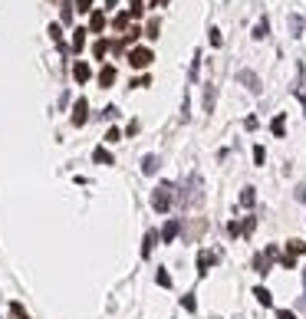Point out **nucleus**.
Here are the masks:
<instances>
[{
	"label": "nucleus",
	"instance_id": "20e7f679",
	"mask_svg": "<svg viewBox=\"0 0 306 319\" xmlns=\"http://www.w3.org/2000/svg\"><path fill=\"white\" fill-rule=\"evenodd\" d=\"M89 76H92V66H89V63H82V59L72 63V79H76V82H86Z\"/></svg>",
	"mask_w": 306,
	"mask_h": 319
},
{
	"label": "nucleus",
	"instance_id": "f8f14e48",
	"mask_svg": "<svg viewBox=\"0 0 306 319\" xmlns=\"http://www.w3.org/2000/svg\"><path fill=\"white\" fill-rule=\"evenodd\" d=\"M155 240H158V234H155V231L145 234V244H142V257H145V260L152 257V247H155Z\"/></svg>",
	"mask_w": 306,
	"mask_h": 319
},
{
	"label": "nucleus",
	"instance_id": "c85d7f7f",
	"mask_svg": "<svg viewBox=\"0 0 306 319\" xmlns=\"http://www.w3.org/2000/svg\"><path fill=\"white\" fill-rule=\"evenodd\" d=\"M76 10H79V13H86V10H92V0H76Z\"/></svg>",
	"mask_w": 306,
	"mask_h": 319
},
{
	"label": "nucleus",
	"instance_id": "412c9836",
	"mask_svg": "<svg viewBox=\"0 0 306 319\" xmlns=\"http://www.w3.org/2000/svg\"><path fill=\"white\" fill-rule=\"evenodd\" d=\"M181 306H184V310H188V313H194V310H198V300H194V293L181 296Z\"/></svg>",
	"mask_w": 306,
	"mask_h": 319
},
{
	"label": "nucleus",
	"instance_id": "1a4fd4ad",
	"mask_svg": "<svg viewBox=\"0 0 306 319\" xmlns=\"http://www.w3.org/2000/svg\"><path fill=\"white\" fill-rule=\"evenodd\" d=\"M254 296H257L260 306H274V293H270L267 287H257V290H254Z\"/></svg>",
	"mask_w": 306,
	"mask_h": 319
},
{
	"label": "nucleus",
	"instance_id": "473e14b6",
	"mask_svg": "<svg viewBox=\"0 0 306 319\" xmlns=\"http://www.w3.org/2000/svg\"><path fill=\"white\" fill-rule=\"evenodd\" d=\"M254 224H257V221H254V217H247V221L240 224V227H244V234H250V231H254Z\"/></svg>",
	"mask_w": 306,
	"mask_h": 319
},
{
	"label": "nucleus",
	"instance_id": "6e6552de",
	"mask_svg": "<svg viewBox=\"0 0 306 319\" xmlns=\"http://www.w3.org/2000/svg\"><path fill=\"white\" fill-rule=\"evenodd\" d=\"M178 231H181V224H178V221H168L165 227H162V240H165V244H172V240L178 237Z\"/></svg>",
	"mask_w": 306,
	"mask_h": 319
},
{
	"label": "nucleus",
	"instance_id": "f03ea898",
	"mask_svg": "<svg viewBox=\"0 0 306 319\" xmlns=\"http://www.w3.org/2000/svg\"><path fill=\"white\" fill-rule=\"evenodd\" d=\"M152 208H155V211H168V208H172V184L155 188V194H152Z\"/></svg>",
	"mask_w": 306,
	"mask_h": 319
},
{
	"label": "nucleus",
	"instance_id": "cd10ccee",
	"mask_svg": "<svg viewBox=\"0 0 306 319\" xmlns=\"http://www.w3.org/2000/svg\"><path fill=\"white\" fill-rule=\"evenodd\" d=\"M267 30H270V26H267V20H260V23H257V30H254V36H257V40H264V36H267Z\"/></svg>",
	"mask_w": 306,
	"mask_h": 319
},
{
	"label": "nucleus",
	"instance_id": "4be33fe9",
	"mask_svg": "<svg viewBox=\"0 0 306 319\" xmlns=\"http://www.w3.org/2000/svg\"><path fill=\"white\" fill-rule=\"evenodd\" d=\"M270 128H274V135H276V138H283V112L276 115L274 122H270Z\"/></svg>",
	"mask_w": 306,
	"mask_h": 319
},
{
	"label": "nucleus",
	"instance_id": "ddd939ff",
	"mask_svg": "<svg viewBox=\"0 0 306 319\" xmlns=\"http://www.w3.org/2000/svg\"><path fill=\"white\" fill-rule=\"evenodd\" d=\"M102 26H106V13H102V10H96L92 20H89V33H99Z\"/></svg>",
	"mask_w": 306,
	"mask_h": 319
},
{
	"label": "nucleus",
	"instance_id": "72a5a7b5",
	"mask_svg": "<svg viewBox=\"0 0 306 319\" xmlns=\"http://www.w3.org/2000/svg\"><path fill=\"white\" fill-rule=\"evenodd\" d=\"M116 3H118V0H106V10H109V7H116Z\"/></svg>",
	"mask_w": 306,
	"mask_h": 319
},
{
	"label": "nucleus",
	"instance_id": "2eb2a0df",
	"mask_svg": "<svg viewBox=\"0 0 306 319\" xmlns=\"http://www.w3.org/2000/svg\"><path fill=\"white\" fill-rule=\"evenodd\" d=\"M155 283H158V287H165V290H168V287H172V273H168L165 267H158V273H155Z\"/></svg>",
	"mask_w": 306,
	"mask_h": 319
},
{
	"label": "nucleus",
	"instance_id": "5701e85b",
	"mask_svg": "<svg viewBox=\"0 0 306 319\" xmlns=\"http://www.w3.org/2000/svg\"><path fill=\"white\" fill-rule=\"evenodd\" d=\"M128 20H132V13H128V10H126V13H118V16H116V30H126Z\"/></svg>",
	"mask_w": 306,
	"mask_h": 319
},
{
	"label": "nucleus",
	"instance_id": "f257e3e1",
	"mask_svg": "<svg viewBox=\"0 0 306 319\" xmlns=\"http://www.w3.org/2000/svg\"><path fill=\"white\" fill-rule=\"evenodd\" d=\"M152 59H155V56H152V49H145V46H135L132 53H128V66H132V69H148Z\"/></svg>",
	"mask_w": 306,
	"mask_h": 319
},
{
	"label": "nucleus",
	"instance_id": "423d86ee",
	"mask_svg": "<svg viewBox=\"0 0 306 319\" xmlns=\"http://www.w3.org/2000/svg\"><path fill=\"white\" fill-rule=\"evenodd\" d=\"M214 264V254H208V250H201L198 254V277H208V270H211Z\"/></svg>",
	"mask_w": 306,
	"mask_h": 319
},
{
	"label": "nucleus",
	"instance_id": "c756f323",
	"mask_svg": "<svg viewBox=\"0 0 306 319\" xmlns=\"http://www.w3.org/2000/svg\"><path fill=\"white\" fill-rule=\"evenodd\" d=\"M118 138H122V132H118V128H109V132H106V142H118Z\"/></svg>",
	"mask_w": 306,
	"mask_h": 319
},
{
	"label": "nucleus",
	"instance_id": "a211bd4d",
	"mask_svg": "<svg viewBox=\"0 0 306 319\" xmlns=\"http://www.w3.org/2000/svg\"><path fill=\"white\" fill-rule=\"evenodd\" d=\"M158 30H162V23H158V16H155V20H148V26H145V36H148V40H158Z\"/></svg>",
	"mask_w": 306,
	"mask_h": 319
},
{
	"label": "nucleus",
	"instance_id": "6ab92c4d",
	"mask_svg": "<svg viewBox=\"0 0 306 319\" xmlns=\"http://www.w3.org/2000/svg\"><path fill=\"white\" fill-rule=\"evenodd\" d=\"M10 316H14V319H30L26 310H24V303H10Z\"/></svg>",
	"mask_w": 306,
	"mask_h": 319
},
{
	"label": "nucleus",
	"instance_id": "a878e982",
	"mask_svg": "<svg viewBox=\"0 0 306 319\" xmlns=\"http://www.w3.org/2000/svg\"><path fill=\"white\" fill-rule=\"evenodd\" d=\"M240 79L247 82V86H250L254 92H257V89H260V86H257V76H254V72H240Z\"/></svg>",
	"mask_w": 306,
	"mask_h": 319
},
{
	"label": "nucleus",
	"instance_id": "aec40b11",
	"mask_svg": "<svg viewBox=\"0 0 306 319\" xmlns=\"http://www.w3.org/2000/svg\"><path fill=\"white\" fill-rule=\"evenodd\" d=\"M286 254H306V244L303 240H290L286 244Z\"/></svg>",
	"mask_w": 306,
	"mask_h": 319
},
{
	"label": "nucleus",
	"instance_id": "f3484780",
	"mask_svg": "<svg viewBox=\"0 0 306 319\" xmlns=\"http://www.w3.org/2000/svg\"><path fill=\"white\" fill-rule=\"evenodd\" d=\"M254 201H257L254 188H244V191H240V204H244V208H254Z\"/></svg>",
	"mask_w": 306,
	"mask_h": 319
},
{
	"label": "nucleus",
	"instance_id": "7ed1b4c3",
	"mask_svg": "<svg viewBox=\"0 0 306 319\" xmlns=\"http://www.w3.org/2000/svg\"><path fill=\"white\" fill-rule=\"evenodd\" d=\"M86 112H89V105H86V99H76V105H72V125H86V119H89V115H86Z\"/></svg>",
	"mask_w": 306,
	"mask_h": 319
},
{
	"label": "nucleus",
	"instance_id": "dca6fc26",
	"mask_svg": "<svg viewBox=\"0 0 306 319\" xmlns=\"http://www.w3.org/2000/svg\"><path fill=\"white\" fill-rule=\"evenodd\" d=\"M142 171H145V175H155V171H158V158H155V155H145V161H142Z\"/></svg>",
	"mask_w": 306,
	"mask_h": 319
},
{
	"label": "nucleus",
	"instance_id": "393cba45",
	"mask_svg": "<svg viewBox=\"0 0 306 319\" xmlns=\"http://www.w3.org/2000/svg\"><path fill=\"white\" fill-rule=\"evenodd\" d=\"M50 36H53V43H60V49H63V30H60V26H50Z\"/></svg>",
	"mask_w": 306,
	"mask_h": 319
},
{
	"label": "nucleus",
	"instance_id": "bb28decb",
	"mask_svg": "<svg viewBox=\"0 0 306 319\" xmlns=\"http://www.w3.org/2000/svg\"><path fill=\"white\" fill-rule=\"evenodd\" d=\"M280 267L293 270V267H296V254H286V257H280Z\"/></svg>",
	"mask_w": 306,
	"mask_h": 319
},
{
	"label": "nucleus",
	"instance_id": "7c9ffc66",
	"mask_svg": "<svg viewBox=\"0 0 306 319\" xmlns=\"http://www.w3.org/2000/svg\"><path fill=\"white\" fill-rule=\"evenodd\" d=\"M244 231V227H240V224H237V221H230L228 224V234H230V237H237V234H240Z\"/></svg>",
	"mask_w": 306,
	"mask_h": 319
},
{
	"label": "nucleus",
	"instance_id": "0eeeda50",
	"mask_svg": "<svg viewBox=\"0 0 306 319\" xmlns=\"http://www.w3.org/2000/svg\"><path fill=\"white\" fill-rule=\"evenodd\" d=\"M112 82H116V66H102V69H99V86L109 89Z\"/></svg>",
	"mask_w": 306,
	"mask_h": 319
},
{
	"label": "nucleus",
	"instance_id": "9d476101",
	"mask_svg": "<svg viewBox=\"0 0 306 319\" xmlns=\"http://www.w3.org/2000/svg\"><path fill=\"white\" fill-rule=\"evenodd\" d=\"M109 49H112L109 40H96V43H92V56H96V59H106V53H109Z\"/></svg>",
	"mask_w": 306,
	"mask_h": 319
},
{
	"label": "nucleus",
	"instance_id": "4468645a",
	"mask_svg": "<svg viewBox=\"0 0 306 319\" xmlns=\"http://www.w3.org/2000/svg\"><path fill=\"white\" fill-rule=\"evenodd\" d=\"M92 161H96V165H112V155H109V152H106V148L99 145V148L92 152Z\"/></svg>",
	"mask_w": 306,
	"mask_h": 319
},
{
	"label": "nucleus",
	"instance_id": "b1692460",
	"mask_svg": "<svg viewBox=\"0 0 306 319\" xmlns=\"http://www.w3.org/2000/svg\"><path fill=\"white\" fill-rule=\"evenodd\" d=\"M254 161H257V165H264V161H267V152H264V145H254Z\"/></svg>",
	"mask_w": 306,
	"mask_h": 319
},
{
	"label": "nucleus",
	"instance_id": "2f4dec72",
	"mask_svg": "<svg viewBox=\"0 0 306 319\" xmlns=\"http://www.w3.org/2000/svg\"><path fill=\"white\" fill-rule=\"evenodd\" d=\"M276 319H296V313L293 310H276Z\"/></svg>",
	"mask_w": 306,
	"mask_h": 319
},
{
	"label": "nucleus",
	"instance_id": "39448f33",
	"mask_svg": "<svg viewBox=\"0 0 306 319\" xmlns=\"http://www.w3.org/2000/svg\"><path fill=\"white\" fill-rule=\"evenodd\" d=\"M270 260H274V257H267V250L257 254V257H254V270H257L260 277H267V273H270Z\"/></svg>",
	"mask_w": 306,
	"mask_h": 319
},
{
	"label": "nucleus",
	"instance_id": "9b49d317",
	"mask_svg": "<svg viewBox=\"0 0 306 319\" xmlns=\"http://www.w3.org/2000/svg\"><path fill=\"white\" fill-rule=\"evenodd\" d=\"M86 33L89 30H82V26L72 30V49H76V53H82V46H86Z\"/></svg>",
	"mask_w": 306,
	"mask_h": 319
}]
</instances>
